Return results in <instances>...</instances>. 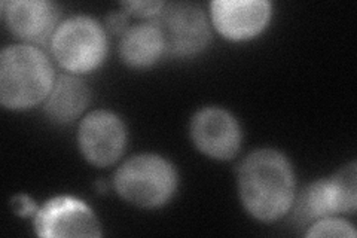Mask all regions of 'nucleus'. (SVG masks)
<instances>
[{
  "label": "nucleus",
  "mask_w": 357,
  "mask_h": 238,
  "mask_svg": "<svg viewBox=\"0 0 357 238\" xmlns=\"http://www.w3.org/2000/svg\"><path fill=\"white\" fill-rule=\"evenodd\" d=\"M238 192L244 209L261 222L282 219L294 207L295 174L287 158L274 149H258L238 168Z\"/></svg>",
  "instance_id": "1"
},
{
  "label": "nucleus",
  "mask_w": 357,
  "mask_h": 238,
  "mask_svg": "<svg viewBox=\"0 0 357 238\" xmlns=\"http://www.w3.org/2000/svg\"><path fill=\"white\" fill-rule=\"evenodd\" d=\"M55 73L45 52L33 45H10L0 54V103L24 110L47 100Z\"/></svg>",
  "instance_id": "2"
},
{
  "label": "nucleus",
  "mask_w": 357,
  "mask_h": 238,
  "mask_svg": "<svg viewBox=\"0 0 357 238\" xmlns=\"http://www.w3.org/2000/svg\"><path fill=\"white\" fill-rule=\"evenodd\" d=\"M114 185L121 198L142 209H158L169 202L177 188V173L165 158L140 154L115 173Z\"/></svg>",
  "instance_id": "3"
},
{
  "label": "nucleus",
  "mask_w": 357,
  "mask_h": 238,
  "mask_svg": "<svg viewBox=\"0 0 357 238\" xmlns=\"http://www.w3.org/2000/svg\"><path fill=\"white\" fill-rule=\"evenodd\" d=\"M51 52L63 69L88 73L105 61L106 31L91 17L76 15L61 21L50 40Z\"/></svg>",
  "instance_id": "4"
},
{
  "label": "nucleus",
  "mask_w": 357,
  "mask_h": 238,
  "mask_svg": "<svg viewBox=\"0 0 357 238\" xmlns=\"http://www.w3.org/2000/svg\"><path fill=\"white\" fill-rule=\"evenodd\" d=\"M357 167L344 165L331 179H321L301 192L295 206V221L316 222L337 213H354L357 207Z\"/></svg>",
  "instance_id": "5"
},
{
  "label": "nucleus",
  "mask_w": 357,
  "mask_h": 238,
  "mask_svg": "<svg viewBox=\"0 0 357 238\" xmlns=\"http://www.w3.org/2000/svg\"><path fill=\"white\" fill-rule=\"evenodd\" d=\"M153 24L161 31L165 52L174 57H192L201 52L211 38L204 10L195 3H164L153 18Z\"/></svg>",
  "instance_id": "6"
},
{
  "label": "nucleus",
  "mask_w": 357,
  "mask_h": 238,
  "mask_svg": "<svg viewBox=\"0 0 357 238\" xmlns=\"http://www.w3.org/2000/svg\"><path fill=\"white\" fill-rule=\"evenodd\" d=\"M35 232L45 238L102 237V226L86 204L70 195L48 200L33 219Z\"/></svg>",
  "instance_id": "7"
},
{
  "label": "nucleus",
  "mask_w": 357,
  "mask_h": 238,
  "mask_svg": "<svg viewBox=\"0 0 357 238\" xmlns=\"http://www.w3.org/2000/svg\"><path fill=\"white\" fill-rule=\"evenodd\" d=\"M77 144L88 163L107 167L115 164L124 154L127 128L114 112L94 110L81 121Z\"/></svg>",
  "instance_id": "8"
},
{
  "label": "nucleus",
  "mask_w": 357,
  "mask_h": 238,
  "mask_svg": "<svg viewBox=\"0 0 357 238\" xmlns=\"http://www.w3.org/2000/svg\"><path fill=\"white\" fill-rule=\"evenodd\" d=\"M191 137L199 152L215 160H231L241 146L238 121L222 107L198 110L191 122Z\"/></svg>",
  "instance_id": "9"
},
{
  "label": "nucleus",
  "mask_w": 357,
  "mask_h": 238,
  "mask_svg": "<svg viewBox=\"0 0 357 238\" xmlns=\"http://www.w3.org/2000/svg\"><path fill=\"white\" fill-rule=\"evenodd\" d=\"M273 5L266 0H215L210 3L211 21L223 38L249 40L268 26Z\"/></svg>",
  "instance_id": "10"
},
{
  "label": "nucleus",
  "mask_w": 357,
  "mask_h": 238,
  "mask_svg": "<svg viewBox=\"0 0 357 238\" xmlns=\"http://www.w3.org/2000/svg\"><path fill=\"white\" fill-rule=\"evenodd\" d=\"M2 15L8 29L21 40L47 43L59 27L60 8L48 0H13L2 2Z\"/></svg>",
  "instance_id": "11"
},
{
  "label": "nucleus",
  "mask_w": 357,
  "mask_h": 238,
  "mask_svg": "<svg viewBox=\"0 0 357 238\" xmlns=\"http://www.w3.org/2000/svg\"><path fill=\"white\" fill-rule=\"evenodd\" d=\"M89 89L84 81L73 75L55 79L45 100V113L55 124H69L79 118L89 103Z\"/></svg>",
  "instance_id": "12"
},
{
  "label": "nucleus",
  "mask_w": 357,
  "mask_h": 238,
  "mask_svg": "<svg viewBox=\"0 0 357 238\" xmlns=\"http://www.w3.org/2000/svg\"><path fill=\"white\" fill-rule=\"evenodd\" d=\"M165 52L164 39L160 29L152 22L136 24L121 36L119 54L127 66L134 69L149 67Z\"/></svg>",
  "instance_id": "13"
},
{
  "label": "nucleus",
  "mask_w": 357,
  "mask_h": 238,
  "mask_svg": "<svg viewBox=\"0 0 357 238\" xmlns=\"http://www.w3.org/2000/svg\"><path fill=\"white\" fill-rule=\"evenodd\" d=\"M357 235L353 226L342 219L323 218L316 221L307 231V237H340V238H354Z\"/></svg>",
  "instance_id": "14"
},
{
  "label": "nucleus",
  "mask_w": 357,
  "mask_h": 238,
  "mask_svg": "<svg viewBox=\"0 0 357 238\" xmlns=\"http://www.w3.org/2000/svg\"><path fill=\"white\" fill-rule=\"evenodd\" d=\"M127 14H132L143 18H155L160 14L164 2H124L121 5Z\"/></svg>",
  "instance_id": "15"
},
{
  "label": "nucleus",
  "mask_w": 357,
  "mask_h": 238,
  "mask_svg": "<svg viewBox=\"0 0 357 238\" xmlns=\"http://www.w3.org/2000/svg\"><path fill=\"white\" fill-rule=\"evenodd\" d=\"M10 207L18 214V216H35L38 211V206L27 195H15L10 201Z\"/></svg>",
  "instance_id": "16"
},
{
  "label": "nucleus",
  "mask_w": 357,
  "mask_h": 238,
  "mask_svg": "<svg viewBox=\"0 0 357 238\" xmlns=\"http://www.w3.org/2000/svg\"><path fill=\"white\" fill-rule=\"evenodd\" d=\"M107 22V27L112 33H119V35H124V33L128 30L127 26V13H112L107 15L106 18Z\"/></svg>",
  "instance_id": "17"
}]
</instances>
